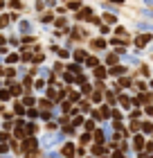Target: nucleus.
I'll use <instances>...</instances> for the list:
<instances>
[{
	"label": "nucleus",
	"instance_id": "nucleus-1",
	"mask_svg": "<svg viewBox=\"0 0 153 158\" xmlns=\"http://www.w3.org/2000/svg\"><path fill=\"white\" fill-rule=\"evenodd\" d=\"M146 41H149V36H140V39H138V45H144Z\"/></svg>",
	"mask_w": 153,
	"mask_h": 158
}]
</instances>
